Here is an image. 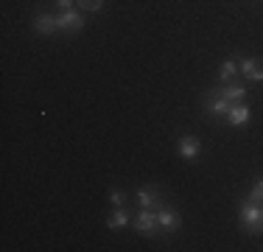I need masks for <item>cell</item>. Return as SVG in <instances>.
Wrapping results in <instances>:
<instances>
[{
	"mask_svg": "<svg viewBox=\"0 0 263 252\" xmlns=\"http://www.w3.org/2000/svg\"><path fill=\"white\" fill-rule=\"evenodd\" d=\"M109 202H112L115 207H123V202H126V193H123V191H118V188H115V191L109 193Z\"/></svg>",
	"mask_w": 263,
	"mask_h": 252,
	"instance_id": "2e32d148",
	"label": "cell"
},
{
	"mask_svg": "<svg viewBox=\"0 0 263 252\" xmlns=\"http://www.w3.org/2000/svg\"><path fill=\"white\" fill-rule=\"evenodd\" d=\"M135 227L140 236H152V238H157L160 236V222H157V213H154V207H140V213L135 216Z\"/></svg>",
	"mask_w": 263,
	"mask_h": 252,
	"instance_id": "7a4b0ae2",
	"label": "cell"
},
{
	"mask_svg": "<svg viewBox=\"0 0 263 252\" xmlns=\"http://www.w3.org/2000/svg\"><path fill=\"white\" fill-rule=\"evenodd\" d=\"M56 20H59V31H62V34H76V31L84 28V14H81L79 9L59 11V14H56Z\"/></svg>",
	"mask_w": 263,
	"mask_h": 252,
	"instance_id": "3957f363",
	"label": "cell"
},
{
	"mask_svg": "<svg viewBox=\"0 0 263 252\" xmlns=\"http://www.w3.org/2000/svg\"><path fill=\"white\" fill-rule=\"evenodd\" d=\"M216 93L221 98H227L230 104H238V101L247 98V87H243V84H233V81H230V84H224L221 90H216Z\"/></svg>",
	"mask_w": 263,
	"mask_h": 252,
	"instance_id": "30bf717a",
	"label": "cell"
},
{
	"mask_svg": "<svg viewBox=\"0 0 263 252\" xmlns=\"http://www.w3.org/2000/svg\"><path fill=\"white\" fill-rule=\"evenodd\" d=\"M34 31L36 34H53V31H59V20L53 14H36Z\"/></svg>",
	"mask_w": 263,
	"mask_h": 252,
	"instance_id": "8fae6325",
	"label": "cell"
},
{
	"mask_svg": "<svg viewBox=\"0 0 263 252\" xmlns=\"http://www.w3.org/2000/svg\"><path fill=\"white\" fill-rule=\"evenodd\" d=\"M241 73L247 76L249 81H263V62L260 59H252V56H247V59H241Z\"/></svg>",
	"mask_w": 263,
	"mask_h": 252,
	"instance_id": "ba28073f",
	"label": "cell"
},
{
	"mask_svg": "<svg viewBox=\"0 0 263 252\" xmlns=\"http://www.w3.org/2000/svg\"><path fill=\"white\" fill-rule=\"evenodd\" d=\"M104 0H79V9L81 11H101Z\"/></svg>",
	"mask_w": 263,
	"mask_h": 252,
	"instance_id": "5bb4252c",
	"label": "cell"
},
{
	"mask_svg": "<svg viewBox=\"0 0 263 252\" xmlns=\"http://www.w3.org/2000/svg\"><path fill=\"white\" fill-rule=\"evenodd\" d=\"M126 224H132V216H129V210H123V207H118V210L106 219V227H109V230H121V227H126Z\"/></svg>",
	"mask_w": 263,
	"mask_h": 252,
	"instance_id": "4fadbf2b",
	"label": "cell"
},
{
	"mask_svg": "<svg viewBox=\"0 0 263 252\" xmlns=\"http://www.w3.org/2000/svg\"><path fill=\"white\" fill-rule=\"evenodd\" d=\"M154 213H157V222H160L162 232H177L179 227H182V216H179L177 210H171V207H165L162 202L154 207Z\"/></svg>",
	"mask_w": 263,
	"mask_h": 252,
	"instance_id": "277c9868",
	"label": "cell"
},
{
	"mask_svg": "<svg viewBox=\"0 0 263 252\" xmlns=\"http://www.w3.org/2000/svg\"><path fill=\"white\" fill-rule=\"evenodd\" d=\"M73 3H79V0H56V6H59V11H67V9H73Z\"/></svg>",
	"mask_w": 263,
	"mask_h": 252,
	"instance_id": "e0dca14e",
	"label": "cell"
},
{
	"mask_svg": "<svg viewBox=\"0 0 263 252\" xmlns=\"http://www.w3.org/2000/svg\"><path fill=\"white\" fill-rule=\"evenodd\" d=\"M249 115H252V110H249L243 101H238V104H230V112H227V123L230 126H243L249 121Z\"/></svg>",
	"mask_w": 263,
	"mask_h": 252,
	"instance_id": "52a82bcc",
	"label": "cell"
},
{
	"mask_svg": "<svg viewBox=\"0 0 263 252\" xmlns=\"http://www.w3.org/2000/svg\"><path fill=\"white\" fill-rule=\"evenodd\" d=\"M199 151H202V143H199L196 137H191V135L179 137V157H182V160H187V163L199 160Z\"/></svg>",
	"mask_w": 263,
	"mask_h": 252,
	"instance_id": "5b68a950",
	"label": "cell"
},
{
	"mask_svg": "<svg viewBox=\"0 0 263 252\" xmlns=\"http://www.w3.org/2000/svg\"><path fill=\"white\" fill-rule=\"evenodd\" d=\"M249 199L252 202H263V179H258L252 185V193H249Z\"/></svg>",
	"mask_w": 263,
	"mask_h": 252,
	"instance_id": "9a60e30c",
	"label": "cell"
},
{
	"mask_svg": "<svg viewBox=\"0 0 263 252\" xmlns=\"http://www.w3.org/2000/svg\"><path fill=\"white\" fill-rule=\"evenodd\" d=\"M238 73H241V62L238 59H224L221 67H218V81H221V84H230Z\"/></svg>",
	"mask_w": 263,
	"mask_h": 252,
	"instance_id": "9c48e42d",
	"label": "cell"
},
{
	"mask_svg": "<svg viewBox=\"0 0 263 252\" xmlns=\"http://www.w3.org/2000/svg\"><path fill=\"white\" fill-rule=\"evenodd\" d=\"M204 106H208V112H210V115H216V118H227V112H230V101L221 98L218 93H208Z\"/></svg>",
	"mask_w": 263,
	"mask_h": 252,
	"instance_id": "8992f818",
	"label": "cell"
},
{
	"mask_svg": "<svg viewBox=\"0 0 263 252\" xmlns=\"http://www.w3.org/2000/svg\"><path fill=\"white\" fill-rule=\"evenodd\" d=\"M135 199L140 207H157L160 205V191L157 188H140V191L135 193Z\"/></svg>",
	"mask_w": 263,
	"mask_h": 252,
	"instance_id": "7c38bea8",
	"label": "cell"
},
{
	"mask_svg": "<svg viewBox=\"0 0 263 252\" xmlns=\"http://www.w3.org/2000/svg\"><path fill=\"white\" fill-rule=\"evenodd\" d=\"M241 227L249 232V236H260L263 232V205L260 202L247 199L241 205Z\"/></svg>",
	"mask_w": 263,
	"mask_h": 252,
	"instance_id": "6da1fadb",
	"label": "cell"
}]
</instances>
